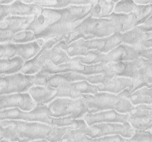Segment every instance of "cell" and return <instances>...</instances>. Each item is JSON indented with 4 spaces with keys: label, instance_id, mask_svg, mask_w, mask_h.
I'll return each instance as SVG.
<instances>
[{
    "label": "cell",
    "instance_id": "1",
    "mask_svg": "<svg viewBox=\"0 0 152 142\" xmlns=\"http://www.w3.org/2000/svg\"><path fill=\"white\" fill-rule=\"evenodd\" d=\"M94 5L71 6L61 9L42 8L25 30L33 32L36 40L47 42L72 32L87 18L93 15Z\"/></svg>",
    "mask_w": 152,
    "mask_h": 142
},
{
    "label": "cell",
    "instance_id": "2",
    "mask_svg": "<svg viewBox=\"0 0 152 142\" xmlns=\"http://www.w3.org/2000/svg\"><path fill=\"white\" fill-rule=\"evenodd\" d=\"M5 138L11 142H29L47 139L50 142H59L68 127H57L37 122L21 120L0 121Z\"/></svg>",
    "mask_w": 152,
    "mask_h": 142
},
{
    "label": "cell",
    "instance_id": "3",
    "mask_svg": "<svg viewBox=\"0 0 152 142\" xmlns=\"http://www.w3.org/2000/svg\"><path fill=\"white\" fill-rule=\"evenodd\" d=\"M127 14L114 12L101 18L92 16L83 20L64 39L66 46L78 39L92 40L107 37L116 33H123Z\"/></svg>",
    "mask_w": 152,
    "mask_h": 142
},
{
    "label": "cell",
    "instance_id": "4",
    "mask_svg": "<svg viewBox=\"0 0 152 142\" xmlns=\"http://www.w3.org/2000/svg\"><path fill=\"white\" fill-rule=\"evenodd\" d=\"M88 113L115 110L121 113H129L133 107L129 99L118 95L102 91L95 94H82Z\"/></svg>",
    "mask_w": 152,
    "mask_h": 142
},
{
    "label": "cell",
    "instance_id": "5",
    "mask_svg": "<svg viewBox=\"0 0 152 142\" xmlns=\"http://www.w3.org/2000/svg\"><path fill=\"white\" fill-rule=\"evenodd\" d=\"M71 83L66 81L60 82L57 88L48 86H34L30 89L28 93L37 105H47L59 97L72 99L81 98L82 94L72 87Z\"/></svg>",
    "mask_w": 152,
    "mask_h": 142
},
{
    "label": "cell",
    "instance_id": "6",
    "mask_svg": "<svg viewBox=\"0 0 152 142\" xmlns=\"http://www.w3.org/2000/svg\"><path fill=\"white\" fill-rule=\"evenodd\" d=\"M49 115L56 118H67L72 119H83L88 109L81 98H56L47 105Z\"/></svg>",
    "mask_w": 152,
    "mask_h": 142
},
{
    "label": "cell",
    "instance_id": "7",
    "mask_svg": "<svg viewBox=\"0 0 152 142\" xmlns=\"http://www.w3.org/2000/svg\"><path fill=\"white\" fill-rule=\"evenodd\" d=\"M72 72L84 76H91L101 73H108V67L107 64L99 63L93 65H87L72 58L70 61L58 66H55L51 63H47L38 73L45 74Z\"/></svg>",
    "mask_w": 152,
    "mask_h": 142
},
{
    "label": "cell",
    "instance_id": "8",
    "mask_svg": "<svg viewBox=\"0 0 152 142\" xmlns=\"http://www.w3.org/2000/svg\"><path fill=\"white\" fill-rule=\"evenodd\" d=\"M79 130L90 138L116 135L121 136L124 138H129L133 136L135 131L129 122L124 124L102 123L91 126L87 124Z\"/></svg>",
    "mask_w": 152,
    "mask_h": 142
},
{
    "label": "cell",
    "instance_id": "9",
    "mask_svg": "<svg viewBox=\"0 0 152 142\" xmlns=\"http://www.w3.org/2000/svg\"><path fill=\"white\" fill-rule=\"evenodd\" d=\"M35 77V75H26L20 72L0 76V95L28 92L34 86Z\"/></svg>",
    "mask_w": 152,
    "mask_h": 142
},
{
    "label": "cell",
    "instance_id": "10",
    "mask_svg": "<svg viewBox=\"0 0 152 142\" xmlns=\"http://www.w3.org/2000/svg\"><path fill=\"white\" fill-rule=\"evenodd\" d=\"M64 37H60L52 38L47 41L39 53L34 58L25 62L20 72L29 75H36L40 72L45 65L49 62L51 48L63 40Z\"/></svg>",
    "mask_w": 152,
    "mask_h": 142
},
{
    "label": "cell",
    "instance_id": "11",
    "mask_svg": "<svg viewBox=\"0 0 152 142\" xmlns=\"http://www.w3.org/2000/svg\"><path fill=\"white\" fill-rule=\"evenodd\" d=\"M34 18V16H7L0 21V43L10 42L15 34L25 30Z\"/></svg>",
    "mask_w": 152,
    "mask_h": 142
},
{
    "label": "cell",
    "instance_id": "12",
    "mask_svg": "<svg viewBox=\"0 0 152 142\" xmlns=\"http://www.w3.org/2000/svg\"><path fill=\"white\" fill-rule=\"evenodd\" d=\"M37 105L28 92L0 95V111L18 108L23 111H30Z\"/></svg>",
    "mask_w": 152,
    "mask_h": 142
},
{
    "label": "cell",
    "instance_id": "13",
    "mask_svg": "<svg viewBox=\"0 0 152 142\" xmlns=\"http://www.w3.org/2000/svg\"><path fill=\"white\" fill-rule=\"evenodd\" d=\"M129 113H121L115 110H107L95 113H87L83 119L88 126L102 123H124L128 122Z\"/></svg>",
    "mask_w": 152,
    "mask_h": 142
},
{
    "label": "cell",
    "instance_id": "14",
    "mask_svg": "<svg viewBox=\"0 0 152 142\" xmlns=\"http://www.w3.org/2000/svg\"><path fill=\"white\" fill-rule=\"evenodd\" d=\"M123 62L124 68L121 77L137 79L152 72V59L141 57Z\"/></svg>",
    "mask_w": 152,
    "mask_h": 142
},
{
    "label": "cell",
    "instance_id": "15",
    "mask_svg": "<svg viewBox=\"0 0 152 142\" xmlns=\"http://www.w3.org/2000/svg\"><path fill=\"white\" fill-rule=\"evenodd\" d=\"M123 43L122 33H116L107 37L85 40V48L87 51L95 50L107 53Z\"/></svg>",
    "mask_w": 152,
    "mask_h": 142
},
{
    "label": "cell",
    "instance_id": "16",
    "mask_svg": "<svg viewBox=\"0 0 152 142\" xmlns=\"http://www.w3.org/2000/svg\"><path fill=\"white\" fill-rule=\"evenodd\" d=\"M152 16V4L137 5L134 12L128 14L123 33L142 25Z\"/></svg>",
    "mask_w": 152,
    "mask_h": 142
},
{
    "label": "cell",
    "instance_id": "17",
    "mask_svg": "<svg viewBox=\"0 0 152 142\" xmlns=\"http://www.w3.org/2000/svg\"><path fill=\"white\" fill-rule=\"evenodd\" d=\"M42 8L35 3L26 4L22 1H16L9 5L8 14L18 17H37L41 14Z\"/></svg>",
    "mask_w": 152,
    "mask_h": 142
},
{
    "label": "cell",
    "instance_id": "18",
    "mask_svg": "<svg viewBox=\"0 0 152 142\" xmlns=\"http://www.w3.org/2000/svg\"><path fill=\"white\" fill-rule=\"evenodd\" d=\"M132 83V79L126 77L116 76L99 84L100 92L105 91L118 95L127 89Z\"/></svg>",
    "mask_w": 152,
    "mask_h": 142
},
{
    "label": "cell",
    "instance_id": "19",
    "mask_svg": "<svg viewBox=\"0 0 152 142\" xmlns=\"http://www.w3.org/2000/svg\"><path fill=\"white\" fill-rule=\"evenodd\" d=\"M46 42L40 39L28 43L15 44L18 56L23 59L25 62L30 60L39 53Z\"/></svg>",
    "mask_w": 152,
    "mask_h": 142
},
{
    "label": "cell",
    "instance_id": "20",
    "mask_svg": "<svg viewBox=\"0 0 152 142\" xmlns=\"http://www.w3.org/2000/svg\"><path fill=\"white\" fill-rule=\"evenodd\" d=\"M96 2V1H35L34 3L42 8L61 9L71 6L94 5Z\"/></svg>",
    "mask_w": 152,
    "mask_h": 142
},
{
    "label": "cell",
    "instance_id": "21",
    "mask_svg": "<svg viewBox=\"0 0 152 142\" xmlns=\"http://www.w3.org/2000/svg\"><path fill=\"white\" fill-rule=\"evenodd\" d=\"M25 61L19 56L0 59V76L12 75L20 72Z\"/></svg>",
    "mask_w": 152,
    "mask_h": 142
},
{
    "label": "cell",
    "instance_id": "22",
    "mask_svg": "<svg viewBox=\"0 0 152 142\" xmlns=\"http://www.w3.org/2000/svg\"><path fill=\"white\" fill-rule=\"evenodd\" d=\"M62 40L50 49L49 63L55 66L64 64L71 60L72 58L67 55L65 50L63 48Z\"/></svg>",
    "mask_w": 152,
    "mask_h": 142
},
{
    "label": "cell",
    "instance_id": "23",
    "mask_svg": "<svg viewBox=\"0 0 152 142\" xmlns=\"http://www.w3.org/2000/svg\"><path fill=\"white\" fill-rule=\"evenodd\" d=\"M118 1H98L94 6L92 17L101 18L112 13Z\"/></svg>",
    "mask_w": 152,
    "mask_h": 142
},
{
    "label": "cell",
    "instance_id": "24",
    "mask_svg": "<svg viewBox=\"0 0 152 142\" xmlns=\"http://www.w3.org/2000/svg\"><path fill=\"white\" fill-rule=\"evenodd\" d=\"M85 40L83 39H79L70 43L66 46L64 42H63V48L65 50L67 55L70 58L76 56H85L88 51H87L84 45Z\"/></svg>",
    "mask_w": 152,
    "mask_h": 142
},
{
    "label": "cell",
    "instance_id": "25",
    "mask_svg": "<svg viewBox=\"0 0 152 142\" xmlns=\"http://www.w3.org/2000/svg\"><path fill=\"white\" fill-rule=\"evenodd\" d=\"M133 106L139 104H149L152 99V88L143 87L135 91L128 98Z\"/></svg>",
    "mask_w": 152,
    "mask_h": 142
},
{
    "label": "cell",
    "instance_id": "26",
    "mask_svg": "<svg viewBox=\"0 0 152 142\" xmlns=\"http://www.w3.org/2000/svg\"><path fill=\"white\" fill-rule=\"evenodd\" d=\"M72 87L81 94L94 95L100 92L99 84H94L87 80L71 83Z\"/></svg>",
    "mask_w": 152,
    "mask_h": 142
},
{
    "label": "cell",
    "instance_id": "27",
    "mask_svg": "<svg viewBox=\"0 0 152 142\" xmlns=\"http://www.w3.org/2000/svg\"><path fill=\"white\" fill-rule=\"evenodd\" d=\"M128 122L135 130H150L152 129V111L150 114L141 118L129 117Z\"/></svg>",
    "mask_w": 152,
    "mask_h": 142
},
{
    "label": "cell",
    "instance_id": "28",
    "mask_svg": "<svg viewBox=\"0 0 152 142\" xmlns=\"http://www.w3.org/2000/svg\"><path fill=\"white\" fill-rule=\"evenodd\" d=\"M88 138L79 129L69 126L59 142H88Z\"/></svg>",
    "mask_w": 152,
    "mask_h": 142
},
{
    "label": "cell",
    "instance_id": "29",
    "mask_svg": "<svg viewBox=\"0 0 152 142\" xmlns=\"http://www.w3.org/2000/svg\"><path fill=\"white\" fill-rule=\"evenodd\" d=\"M137 5L134 1H118L114 7L113 12L116 13L128 14L134 12Z\"/></svg>",
    "mask_w": 152,
    "mask_h": 142
},
{
    "label": "cell",
    "instance_id": "30",
    "mask_svg": "<svg viewBox=\"0 0 152 142\" xmlns=\"http://www.w3.org/2000/svg\"><path fill=\"white\" fill-rule=\"evenodd\" d=\"M33 32L30 31L24 30L18 32L13 37L9 43L22 44L36 41Z\"/></svg>",
    "mask_w": 152,
    "mask_h": 142
},
{
    "label": "cell",
    "instance_id": "31",
    "mask_svg": "<svg viewBox=\"0 0 152 142\" xmlns=\"http://www.w3.org/2000/svg\"><path fill=\"white\" fill-rule=\"evenodd\" d=\"M15 56H18V53L14 43H0V59Z\"/></svg>",
    "mask_w": 152,
    "mask_h": 142
},
{
    "label": "cell",
    "instance_id": "32",
    "mask_svg": "<svg viewBox=\"0 0 152 142\" xmlns=\"http://www.w3.org/2000/svg\"><path fill=\"white\" fill-rule=\"evenodd\" d=\"M127 142H152L150 130H135L133 136L128 138Z\"/></svg>",
    "mask_w": 152,
    "mask_h": 142
},
{
    "label": "cell",
    "instance_id": "33",
    "mask_svg": "<svg viewBox=\"0 0 152 142\" xmlns=\"http://www.w3.org/2000/svg\"><path fill=\"white\" fill-rule=\"evenodd\" d=\"M127 141L128 138H124L121 136L116 135L107 136L95 138H88V142H127Z\"/></svg>",
    "mask_w": 152,
    "mask_h": 142
},
{
    "label": "cell",
    "instance_id": "34",
    "mask_svg": "<svg viewBox=\"0 0 152 142\" xmlns=\"http://www.w3.org/2000/svg\"><path fill=\"white\" fill-rule=\"evenodd\" d=\"M137 27L144 31H152V16L144 24Z\"/></svg>",
    "mask_w": 152,
    "mask_h": 142
},
{
    "label": "cell",
    "instance_id": "35",
    "mask_svg": "<svg viewBox=\"0 0 152 142\" xmlns=\"http://www.w3.org/2000/svg\"><path fill=\"white\" fill-rule=\"evenodd\" d=\"M9 5H0V21L3 20L7 16H9L8 9Z\"/></svg>",
    "mask_w": 152,
    "mask_h": 142
},
{
    "label": "cell",
    "instance_id": "36",
    "mask_svg": "<svg viewBox=\"0 0 152 142\" xmlns=\"http://www.w3.org/2000/svg\"><path fill=\"white\" fill-rule=\"evenodd\" d=\"M137 5H147L152 4V1H134Z\"/></svg>",
    "mask_w": 152,
    "mask_h": 142
},
{
    "label": "cell",
    "instance_id": "37",
    "mask_svg": "<svg viewBox=\"0 0 152 142\" xmlns=\"http://www.w3.org/2000/svg\"><path fill=\"white\" fill-rule=\"evenodd\" d=\"M5 138V133L3 127L0 126V142Z\"/></svg>",
    "mask_w": 152,
    "mask_h": 142
},
{
    "label": "cell",
    "instance_id": "38",
    "mask_svg": "<svg viewBox=\"0 0 152 142\" xmlns=\"http://www.w3.org/2000/svg\"><path fill=\"white\" fill-rule=\"evenodd\" d=\"M13 2V1H0V5H9Z\"/></svg>",
    "mask_w": 152,
    "mask_h": 142
},
{
    "label": "cell",
    "instance_id": "39",
    "mask_svg": "<svg viewBox=\"0 0 152 142\" xmlns=\"http://www.w3.org/2000/svg\"><path fill=\"white\" fill-rule=\"evenodd\" d=\"M29 142H50L47 139H40V140H34V141H30Z\"/></svg>",
    "mask_w": 152,
    "mask_h": 142
},
{
    "label": "cell",
    "instance_id": "40",
    "mask_svg": "<svg viewBox=\"0 0 152 142\" xmlns=\"http://www.w3.org/2000/svg\"><path fill=\"white\" fill-rule=\"evenodd\" d=\"M22 1L26 4H32L35 2V1Z\"/></svg>",
    "mask_w": 152,
    "mask_h": 142
},
{
    "label": "cell",
    "instance_id": "41",
    "mask_svg": "<svg viewBox=\"0 0 152 142\" xmlns=\"http://www.w3.org/2000/svg\"><path fill=\"white\" fill-rule=\"evenodd\" d=\"M143 57L148 58V59H152V53L148 54L147 55H146L145 56H143Z\"/></svg>",
    "mask_w": 152,
    "mask_h": 142
},
{
    "label": "cell",
    "instance_id": "42",
    "mask_svg": "<svg viewBox=\"0 0 152 142\" xmlns=\"http://www.w3.org/2000/svg\"><path fill=\"white\" fill-rule=\"evenodd\" d=\"M0 142H11L10 141H9V140H7V139H5V138H4V139H3V140H1V141Z\"/></svg>",
    "mask_w": 152,
    "mask_h": 142
},
{
    "label": "cell",
    "instance_id": "43",
    "mask_svg": "<svg viewBox=\"0 0 152 142\" xmlns=\"http://www.w3.org/2000/svg\"><path fill=\"white\" fill-rule=\"evenodd\" d=\"M149 105H151L152 107V99H151V100H150V103H149Z\"/></svg>",
    "mask_w": 152,
    "mask_h": 142
}]
</instances>
